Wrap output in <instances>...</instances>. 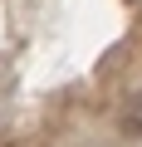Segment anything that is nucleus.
Instances as JSON below:
<instances>
[{"mask_svg": "<svg viewBox=\"0 0 142 147\" xmlns=\"http://www.w3.org/2000/svg\"><path fill=\"white\" fill-rule=\"evenodd\" d=\"M118 132H122V137H142V93L122 103V113H118Z\"/></svg>", "mask_w": 142, "mask_h": 147, "instance_id": "f257e3e1", "label": "nucleus"}]
</instances>
